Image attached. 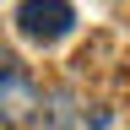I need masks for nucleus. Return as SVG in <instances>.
Returning <instances> with one entry per match:
<instances>
[{"instance_id":"nucleus-1","label":"nucleus","mask_w":130,"mask_h":130,"mask_svg":"<svg viewBox=\"0 0 130 130\" xmlns=\"http://www.w3.org/2000/svg\"><path fill=\"white\" fill-rule=\"evenodd\" d=\"M60 92L38 87L27 76V65L0 49V130H65L71 119L54 114Z\"/></svg>"},{"instance_id":"nucleus-2","label":"nucleus","mask_w":130,"mask_h":130,"mask_svg":"<svg viewBox=\"0 0 130 130\" xmlns=\"http://www.w3.org/2000/svg\"><path fill=\"white\" fill-rule=\"evenodd\" d=\"M16 27L32 43H54V38H65L76 27V6L71 0H22L16 6Z\"/></svg>"}]
</instances>
